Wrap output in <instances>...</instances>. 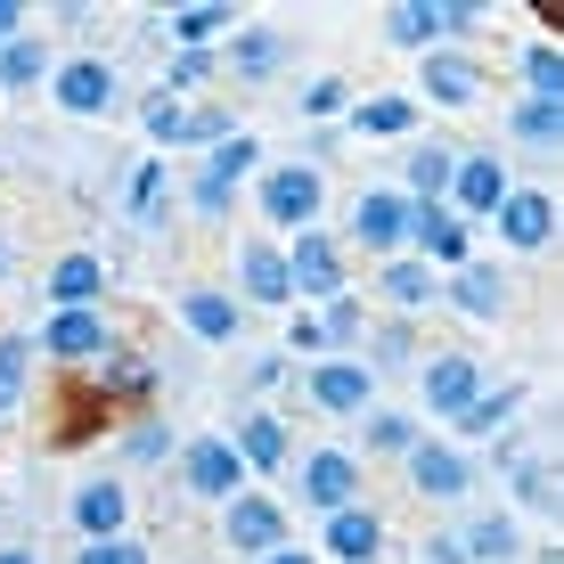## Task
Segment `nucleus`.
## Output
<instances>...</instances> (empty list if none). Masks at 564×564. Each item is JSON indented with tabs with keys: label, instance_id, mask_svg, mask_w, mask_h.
<instances>
[{
	"label": "nucleus",
	"instance_id": "nucleus-43",
	"mask_svg": "<svg viewBox=\"0 0 564 564\" xmlns=\"http://www.w3.org/2000/svg\"><path fill=\"white\" fill-rule=\"evenodd\" d=\"M401 360H410V327H384V336H377V360H368V368H401Z\"/></svg>",
	"mask_w": 564,
	"mask_h": 564
},
{
	"label": "nucleus",
	"instance_id": "nucleus-12",
	"mask_svg": "<svg viewBox=\"0 0 564 564\" xmlns=\"http://www.w3.org/2000/svg\"><path fill=\"white\" fill-rule=\"evenodd\" d=\"M352 238H360V246H401V238H410V197L368 188V197L352 205Z\"/></svg>",
	"mask_w": 564,
	"mask_h": 564
},
{
	"label": "nucleus",
	"instance_id": "nucleus-26",
	"mask_svg": "<svg viewBox=\"0 0 564 564\" xmlns=\"http://www.w3.org/2000/svg\"><path fill=\"white\" fill-rule=\"evenodd\" d=\"M229 451H238L246 466H262V475H270V466H286V425L270 417V410H254V417L238 425V442H229Z\"/></svg>",
	"mask_w": 564,
	"mask_h": 564
},
{
	"label": "nucleus",
	"instance_id": "nucleus-30",
	"mask_svg": "<svg viewBox=\"0 0 564 564\" xmlns=\"http://www.w3.org/2000/svg\"><path fill=\"white\" fill-rule=\"evenodd\" d=\"M442 295V279L425 262H393L384 270V303H401V311H417V303H434Z\"/></svg>",
	"mask_w": 564,
	"mask_h": 564
},
{
	"label": "nucleus",
	"instance_id": "nucleus-40",
	"mask_svg": "<svg viewBox=\"0 0 564 564\" xmlns=\"http://www.w3.org/2000/svg\"><path fill=\"white\" fill-rule=\"evenodd\" d=\"M74 564H148V549H140V540H90Z\"/></svg>",
	"mask_w": 564,
	"mask_h": 564
},
{
	"label": "nucleus",
	"instance_id": "nucleus-23",
	"mask_svg": "<svg viewBox=\"0 0 564 564\" xmlns=\"http://www.w3.org/2000/svg\"><path fill=\"white\" fill-rule=\"evenodd\" d=\"M442 295H451V303L466 311V319H499V311H508V286H499L482 262H458V279L442 286Z\"/></svg>",
	"mask_w": 564,
	"mask_h": 564
},
{
	"label": "nucleus",
	"instance_id": "nucleus-44",
	"mask_svg": "<svg viewBox=\"0 0 564 564\" xmlns=\"http://www.w3.org/2000/svg\"><path fill=\"white\" fill-rule=\"evenodd\" d=\"M344 107V83H336V74H327V83H311L303 90V115H336Z\"/></svg>",
	"mask_w": 564,
	"mask_h": 564
},
{
	"label": "nucleus",
	"instance_id": "nucleus-36",
	"mask_svg": "<svg viewBox=\"0 0 564 564\" xmlns=\"http://www.w3.org/2000/svg\"><path fill=\"white\" fill-rule=\"evenodd\" d=\"M508 417H516V393H482L475 410L458 417V434H499V425H508Z\"/></svg>",
	"mask_w": 564,
	"mask_h": 564
},
{
	"label": "nucleus",
	"instance_id": "nucleus-33",
	"mask_svg": "<svg viewBox=\"0 0 564 564\" xmlns=\"http://www.w3.org/2000/svg\"><path fill=\"white\" fill-rule=\"evenodd\" d=\"M523 83H532V99H556L564 107V57L549 42H532V50H523Z\"/></svg>",
	"mask_w": 564,
	"mask_h": 564
},
{
	"label": "nucleus",
	"instance_id": "nucleus-37",
	"mask_svg": "<svg viewBox=\"0 0 564 564\" xmlns=\"http://www.w3.org/2000/svg\"><path fill=\"white\" fill-rule=\"evenodd\" d=\"M516 131H523V140H540V148H549L556 131H564V107H556V99H532V107L516 115Z\"/></svg>",
	"mask_w": 564,
	"mask_h": 564
},
{
	"label": "nucleus",
	"instance_id": "nucleus-7",
	"mask_svg": "<svg viewBox=\"0 0 564 564\" xmlns=\"http://www.w3.org/2000/svg\"><path fill=\"white\" fill-rule=\"evenodd\" d=\"M491 221H499V238H508L516 254H540V246L556 238V205L540 197V188H508V197H499V213H491Z\"/></svg>",
	"mask_w": 564,
	"mask_h": 564
},
{
	"label": "nucleus",
	"instance_id": "nucleus-28",
	"mask_svg": "<svg viewBox=\"0 0 564 564\" xmlns=\"http://www.w3.org/2000/svg\"><path fill=\"white\" fill-rule=\"evenodd\" d=\"M50 74V50L33 42V33H17V42H0V83H17V90H33Z\"/></svg>",
	"mask_w": 564,
	"mask_h": 564
},
{
	"label": "nucleus",
	"instance_id": "nucleus-18",
	"mask_svg": "<svg viewBox=\"0 0 564 564\" xmlns=\"http://www.w3.org/2000/svg\"><path fill=\"white\" fill-rule=\"evenodd\" d=\"M451 197H458V221H466V213H499V197H508L499 155H466V164L451 172Z\"/></svg>",
	"mask_w": 564,
	"mask_h": 564
},
{
	"label": "nucleus",
	"instance_id": "nucleus-35",
	"mask_svg": "<svg viewBox=\"0 0 564 564\" xmlns=\"http://www.w3.org/2000/svg\"><path fill=\"white\" fill-rule=\"evenodd\" d=\"M164 164H140V181H131V221H164V213H155V205H164Z\"/></svg>",
	"mask_w": 564,
	"mask_h": 564
},
{
	"label": "nucleus",
	"instance_id": "nucleus-49",
	"mask_svg": "<svg viewBox=\"0 0 564 564\" xmlns=\"http://www.w3.org/2000/svg\"><path fill=\"white\" fill-rule=\"evenodd\" d=\"M262 564H311V556H295V549H270Z\"/></svg>",
	"mask_w": 564,
	"mask_h": 564
},
{
	"label": "nucleus",
	"instance_id": "nucleus-42",
	"mask_svg": "<svg viewBox=\"0 0 564 564\" xmlns=\"http://www.w3.org/2000/svg\"><path fill=\"white\" fill-rule=\"evenodd\" d=\"M205 74H213V57H205V50H181V66H172V83H164V99H172V90H197V83H205Z\"/></svg>",
	"mask_w": 564,
	"mask_h": 564
},
{
	"label": "nucleus",
	"instance_id": "nucleus-34",
	"mask_svg": "<svg viewBox=\"0 0 564 564\" xmlns=\"http://www.w3.org/2000/svg\"><path fill=\"white\" fill-rule=\"evenodd\" d=\"M188 123H197V115H188L181 99H164V90H155V99H148V131H155V140H164V148H172V140H188Z\"/></svg>",
	"mask_w": 564,
	"mask_h": 564
},
{
	"label": "nucleus",
	"instance_id": "nucleus-22",
	"mask_svg": "<svg viewBox=\"0 0 564 564\" xmlns=\"http://www.w3.org/2000/svg\"><path fill=\"white\" fill-rule=\"evenodd\" d=\"M327 549H336L344 564H368V556L384 549V523L368 516V508H336V516H327Z\"/></svg>",
	"mask_w": 564,
	"mask_h": 564
},
{
	"label": "nucleus",
	"instance_id": "nucleus-10",
	"mask_svg": "<svg viewBox=\"0 0 564 564\" xmlns=\"http://www.w3.org/2000/svg\"><path fill=\"white\" fill-rule=\"evenodd\" d=\"M229 549L262 564L270 549H286V516L270 508V499H254V491H238V499H229Z\"/></svg>",
	"mask_w": 564,
	"mask_h": 564
},
{
	"label": "nucleus",
	"instance_id": "nucleus-13",
	"mask_svg": "<svg viewBox=\"0 0 564 564\" xmlns=\"http://www.w3.org/2000/svg\"><path fill=\"white\" fill-rule=\"evenodd\" d=\"M123 516H131V499H123V482H107V475H90L83 491H74V523H83L90 540H123Z\"/></svg>",
	"mask_w": 564,
	"mask_h": 564
},
{
	"label": "nucleus",
	"instance_id": "nucleus-31",
	"mask_svg": "<svg viewBox=\"0 0 564 564\" xmlns=\"http://www.w3.org/2000/svg\"><path fill=\"white\" fill-rule=\"evenodd\" d=\"M451 172H458L451 148H410V188H417V205H434L442 188H451Z\"/></svg>",
	"mask_w": 564,
	"mask_h": 564
},
{
	"label": "nucleus",
	"instance_id": "nucleus-3",
	"mask_svg": "<svg viewBox=\"0 0 564 564\" xmlns=\"http://www.w3.org/2000/svg\"><path fill=\"white\" fill-rule=\"evenodd\" d=\"M181 482H188L197 499H221V508H229V499H238V482H246V458L229 451L221 434H205V442H188V458H181Z\"/></svg>",
	"mask_w": 564,
	"mask_h": 564
},
{
	"label": "nucleus",
	"instance_id": "nucleus-27",
	"mask_svg": "<svg viewBox=\"0 0 564 564\" xmlns=\"http://www.w3.org/2000/svg\"><path fill=\"white\" fill-rule=\"evenodd\" d=\"M238 25V9H221V0H197V9H172V42L181 50H205L213 33H229Z\"/></svg>",
	"mask_w": 564,
	"mask_h": 564
},
{
	"label": "nucleus",
	"instance_id": "nucleus-45",
	"mask_svg": "<svg viewBox=\"0 0 564 564\" xmlns=\"http://www.w3.org/2000/svg\"><path fill=\"white\" fill-rule=\"evenodd\" d=\"M164 442H172L164 425H140V434H131V458H164Z\"/></svg>",
	"mask_w": 564,
	"mask_h": 564
},
{
	"label": "nucleus",
	"instance_id": "nucleus-48",
	"mask_svg": "<svg viewBox=\"0 0 564 564\" xmlns=\"http://www.w3.org/2000/svg\"><path fill=\"white\" fill-rule=\"evenodd\" d=\"M0 564H42V556H33V549H0Z\"/></svg>",
	"mask_w": 564,
	"mask_h": 564
},
{
	"label": "nucleus",
	"instance_id": "nucleus-15",
	"mask_svg": "<svg viewBox=\"0 0 564 564\" xmlns=\"http://www.w3.org/2000/svg\"><path fill=\"white\" fill-rule=\"evenodd\" d=\"M410 238L425 246V270L434 262H466V221L451 205H410Z\"/></svg>",
	"mask_w": 564,
	"mask_h": 564
},
{
	"label": "nucleus",
	"instance_id": "nucleus-2",
	"mask_svg": "<svg viewBox=\"0 0 564 564\" xmlns=\"http://www.w3.org/2000/svg\"><path fill=\"white\" fill-rule=\"evenodd\" d=\"M417 401H425L434 417H451V425H458V417L482 401V368L466 360V352H442V360H425V384H417Z\"/></svg>",
	"mask_w": 564,
	"mask_h": 564
},
{
	"label": "nucleus",
	"instance_id": "nucleus-20",
	"mask_svg": "<svg viewBox=\"0 0 564 564\" xmlns=\"http://www.w3.org/2000/svg\"><path fill=\"white\" fill-rule=\"evenodd\" d=\"M99 286H107V262H99V254H66V262L50 270L57 311H99Z\"/></svg>",
	"mask_w": 564,
	"mask_h": 564
},
{
	"label": "nucleus",
	"instance_id": "nucleus-47",
	"mask_svg": "<svg viewBox=\"0 0 564 564\" xmlns=\"http://www.w3.org/2000/svg\"><path fill=\"white\" fill-rule=\"evenodd\" d=\"M17 25H25V9H17V0H0V42H17Z\"/></svg>",
	"mask_w": 564,
	"mask_h": 564
},
{
	"label": "nucleus",
	"instance_id": "nucleus-29",
	"mask_svg": "<svg viewBox=\"0 0 564 564\" xmlns=\"http://www.w3.org/2000/svg\"><path fill=\"white\" fill-rule=\"evenodd\" d=\"M352 131H368V140H401V131H410V99H393V90H384V99H360Z\"/></svg>",
	"mask_w": 564,
	"mask_h": 564
},
{
	"label": "nucleus",
	"instance_id": "nucleus-16",
	"mask_svg": "<svg viewBox=\"0 0 564 564\" xmlns=\"http://www.w3.org/2000/svg\"><path fill=\"white\" fill-rule=\"evenodd\" d=\"M475 83H482L475 57H458V50H425V99H434V107H475Z\"/></svg>",
	"mask_w": 564,
	"mask_h": 564
},
{
	"label": "nucleus",
	"instance_id": "nucleus-46",
	"mask_svg": "<svg viewBox=\"0 0 564 564\" xmlns=\"http://www.w3.org/2000/svg\"><path fill=\"white\" fill-rule=\"evenodd\" d=\"M107 384H115V393H131V384H148V368H140V360H115Z\"/></svg>",
	"mask_w": 564,
	"mask_h": 564
},
{
	"label": "nucleus",
	"instance_id": "nucleus-41",
	"mask_svg": "<svg viewBox=\"0 0 564 564\" xmlns=\"http://www.w3.org/2000/svg\"><path fill=\"white\" fill-rule=\"evenodd\" d=\"M516 499L523 508H549V466L540 458H516Z\"/></svg>",
	"mask_w": 564,
	"mask_h": 564
},
{
	"label": "nucleus",
	"instance_id": "nucleus-6",
	"mask_svg": "<svg viewBox=\"0 0 564 564\" xmlns=\"http://www.w3.org/2000/svg\"><path fill=\"white\" fill-rule=\"evenodd\" d=\"M303 499L311 508H360V458L352 451H311L303 458Z\"/></svg>",
	"mask_w": 564,
	"mask_h": 564
},
{
	"label": "nucleus",
	"instance_id": "nucleus-8",
	"mask_svg": "<svg viewBox=\"0 0 564 564\" xmlns=\"http://www.w3.org/2000/svg\"><path fill=\"white\" fill-rule=\"evenodd\" d=\"M286 286H295V295H319V303H336V295H344V262H336V246H327L319 229H295Z\"/></svg>",
	"mask_w": 564,
	"mask_h": 564
},
{
	"label": "nucleus",
	"instance_id": "nucleus-1",
	"mask_svg": "<svg viewBox=\"0 0 564 564\" xmlns=\"http://www.w3.org/2000/svg\"><path fill=\"white\" fill-rule=\"evenodd\" d=\"M319 205H327L319 164H279V172H262V213H270L279 229H311V221H319Z\"/></svg>",
	"mask_w": 564,
	"mask_h": 564
},
{
	"label": "nucleus",
	"instance_id": "nucleus-39",
	"mask_svg": "<svg viewBox=\"0 0 564 564\" xmlns=\"http://www.w3.org/2000/svg\"><path fill=\"white\" fill-rule=\"evenodd\" d=\"M410 442H417L410 417H368V451H410Z\"/></svg>",
	"mask_w": 564,
	"mask_h": 564
},
{
	"label": "nucleus",
	"instance_id": "nucleus-5",
	"mask_svg": "<svg viewBox=\"0 0 564 564\" xmlns=\"http://www.w3.org/2000/svg\"><path fill=\"white\" fill-rule=\"evenodd\" d=\"M410 482L425 499H466L475 491V466H466V451H451V442H410Z\"/></svg>",
	"mask_w": 564,
	"mask_h": 564
},
{
	"label": "nucleus",
	"instance_id": "nucleus-19",
	"mask_svg": "<svg viewBox=\"0 0 564 564\" xmlns=\"http://www.w3.org/2000/svg\"><path fill=\"white\" fill-rule=\"evenodd\" d=\"M279 66H286V33H270V25L229 33V74H238V83H270Z\"/></svg>",
	"mask_w": 564,
	"mask_h": 564
},
{
	"label": "nucleus",
	"instance_id": "nucleus-9",
	"mask_svg": "<svg viewBox=\"0 0 564 564\" xmlns=\"http://www.w3.org/2000/svg\"><path fill=\"white\" fill-rule=\"evenodd\" d=\"M246 172H254V140H246V131H229V140L205 155V172H197V213H229V197H238Z\"/></svg>",
	"mask_w": 564,
	"mask_h": 564
},
{
	"label": "nucleus",
	"instance_id": "nucleus-21",
	"mask_svg": "<svg viewBox=\"0 0 564 564\" xmlns=\"http://www.w3.org/2000/svg\"><path fill=\"white\" fill-rule=\"evenodd\" d=\"M442 33H451V0H410V9L384 17V42H401V50H434Z\"/></svg>",
	"mask_w": 564,
	"mask_h": 564
},
{
	"label": "nucleus",
	"instance_id": "nucleus-25",
	"mask_svg": "<svg viewBox=\"0 0 564 564\" xmlns=\"http://www.w3.org/2000/svg\"><path fill=\"white\" fill-rule=\"evenodd\" d=\"M238 286L254 303H286V295H295V286H286V254H279V246H246V254H238Z\"/></svg>",
	"mask_w": 564,
	"mask_h": 564
},
{
	"label": "nucleus",
	"instance_id": "nucleus-11",
	"mask_svg": "<svg viewBox=\"0 0 564 564\" xmlns=\"http://www.w3.org/2000/svg\"><path fill=\"white\" fill-rule=\"evenodd\" d=\"M57 107H66V115H107L115 107V66H107V57H74V66H57Z\"/></svg>",
	"mask_w": 564,
	"mask_h": 564
},
{
	"label": "nucleus",
	"instance_id": "nucleus-17",
	"mask_svg": "<svg viewBox=\"0 0 564 564\" xmlns=\"http://www.w3.org/2000/svg\"><path fill=\"white\" fill-rule=\"evenodd\" d=\"M42 344H50L57 360H99L115 336H107V319H99V311H57V319L42 327Z\"/></svg>",
	"mask_w": 564,
	"mask_h": 564
},
{
	"label": "nucleus",
	"instance_id": "nucleus-24",
	"mask_svg": "<svg viewBox=\"0 0 564 564\" xmlns=\"http://www.w3.org/2000/svg\"><path fill=\"white\" fill-rule=\"evenodd\" d=\"M516 549H523V540H516V516H475V523L458 532V556H466V564H508Z\"/></svg>",
	"mask_w": 564,
	"mask_h": 564
},
{
	"label": "nucleus",
	"instance_id": "nucleus-32",
	"mask_svg": "<svg viewBox=\"0 0 564 564\" xmlns=\"http://www.w3.org/2000/svg\"><path fill=\"white\" fill-rule=\"evenodd\" d=\"M25 368H33V344L0 336V417H17V401H25Z\"/></svg>",
	"mask_w": 564,
	"mask_h": 564
},
{
	"label": "nucleus",
	"instance_id": "nucleus-4",
	"mask_svg": "<svg viewBox=\"0 0 564 564\" xmlns=\"http://www.w3.org/2000/svg\"><path fill=\"white\" fill-rule=\"evenodd\" d=\"M311 401H319L327 417H360L368 401H377V368L368 360H319L311 368Z\"/></svg>",
	"mask_w": 564,
	"mask_h": 564
},
{
	"label": "nucleus",
	"instance_id": "nucleus-38",
	"mask_svg": "<svg viewBox=\"0 0 564 564\" xmlns=\"http://www.w3.org/2000/svg\"><path fill=\"white\" fill-rule=\"evenodd\" d=\"M352 336H360V303L336 295V303H327V319H319V344H352Z\"/></svg>",
	"mask_w": 564,
	"mask_h": 564
},
{
	"label": "nucleus",
	"instance_id": "nucleus-14",
	"mask_svg": "<svg viewBox=\"0 0 564 564\" xmlns=\"http://www.w3.org/2000/svg\"><path fill=\"white\" fill-rule=\"evenodd\" d=\"M181 327H188L197 344H238V295L188 286V295H181Z\"/></svg>",
	"mask_w": 564,
	"mask_h": 564
}]
</instances>
